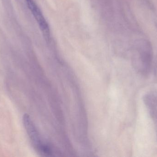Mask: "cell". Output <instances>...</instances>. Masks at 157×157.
<instances>
[{"mask_svg":"<svg viewBox=\"0 0 157 157\" xmlns=\"http://www.w3.org/2000/svg\"><path fill=\"white\" fill-rule=\"evenodd\" d=\"M23 123L35 150L41 155L50 156L52 154L50 147L43 142L37 129L28 114L24 115Z\"/></svg>","mask_w":157,"mask_h":157,"instance_id":"obj_1","label":"cell"},{"mask_svg":"<svg viewBox=\"0 0 157 157\" xmlns=\"http://www.w3.org/2000/svg\"><path fill=\"white\" fill-rule=\"evenodd\" d=\"M26 2L29 9L36 20L45 37L48 39L50 35L49 27L41 10L33 0H26Z\"/></svg>","mask_w":157,"mask_h":157,"instance_id":"obj_2","label":"cell"}]
</instances>
